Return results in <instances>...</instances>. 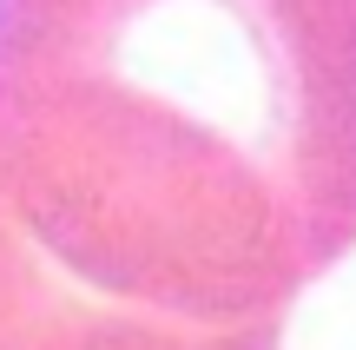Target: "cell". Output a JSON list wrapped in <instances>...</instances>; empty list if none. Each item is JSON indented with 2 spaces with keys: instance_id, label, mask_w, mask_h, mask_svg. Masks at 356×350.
<instances>
[{
  "instance_id": "obj_2",
  "label": "cell",
  "mask_w": 356,
  "mask_h": 350,
  "mask_svg": "<svg viewBox=\"0 0 356 350\" xmlns=\"http://www.w3.org/2000/svg\"><path fill=\"white\" fill-rule=\"evenodd\" d=\"M284 317L191 324L86 285L0 198V350H277Z\"/></svg>"
},
{
  "instance_id": "obj_1",
  "label": "cell",
  "mask_w": 356,
  "mask_h": 350,
  "mask_svg": "<svg viewBox=\"0 0 356 350\" xmlns=\"http://www.w3.org/2000/svg\"><path fill=\"white\" fill-rule=\"evenodd\" d=\"M0 198L113 298L284 317L356 251V0H0Z\"/></svg>"
}]
</instances>
